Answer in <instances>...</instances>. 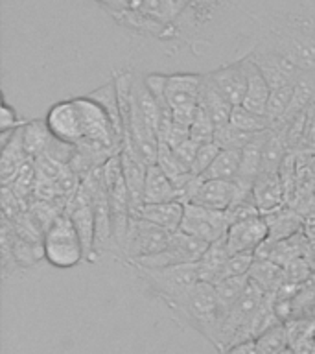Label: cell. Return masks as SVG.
I'll list each match as a JSON object with an SVG mask.
<instances>
[{"instance_id": "1", "label": "cell", "mask_w": 315, "mask_h": 354, "mask_svg": "<svg viewBox=\"0 0 315 354\" xmlns=\"http://www.w3.org/2000/svg\"><path fill=\"white\" fill-rule=\"evenodd\" d=\"M182 325H188L214 345L220 351L221 326L225 319V312L221 308L220 297L216 293L214 284L198 282L192 292L171 310Z\"/></svg>"}, {"instance_id": "2", "label": "cell", "mask_w": 315, "mask_h": 354, "mask_svg": "<svg viewBox=\"0 0 315 354\" xmlns=\"http://www.w3.org/2000/svg\"><path fill=\"white\" fill-rule=\"evenodd\" d=\"M148 292L159 297L170 310H173L192 288L201 282L198 264L171 266V268H140L133 266Z\"/></svg>"}, {"instance_id": "3", "label": "cell", "mask_w": 315, "mask_h": 354, "mask_svg": "<svg viewBox=\"0 0 315 354\" xmlns=\"http://www.w3.org/2000/svg\"><path fill=\"white\" fill-rule=\"evenodd\" d=\"M44 260L54 268L68 270L85 260V249L76 227L65 212H61L43 234Z\"/></svg>"}, {"instance_id": "4", "label": "cell", "mask_w": 315, "mask_h": 354, "mask_svg": "<svg viewBox=\"0 0 315 354\" xmlns=\"http://www.w3.org/2000/svg\"><path fill=\"white\" fill-rule=\"evenodd\" d=\"M204 74H170L166 77V100L175 124L190 127L199 111V93Z\"/></svg>"}, {"instance_id": "5", "label": "cell", "mask_w": 315, "mask_h": 354, "mask_svg": "<svg viewBox=\"0 0 315 354\" xmlns=\"http://www.w3.org/2000/svg\"><path fill=\"white\" fill-rule=\"evenodd\" d=\"M170 236L171 232H168L162 227L155 225L140 216H131L129 229H127L120 253L129 264H133V262L160 253L170 242Z\"/></svg>"}, {"instance_id": "6", "label": "cell", "mask_w": 315, "mask_h": 354, "mask_svg": "<svg viewBox=\"0 0 315 354\" xmlns=\"http://www.w3.org/2000/svg\"><path fill=\"white\" fill-rule=\"evenodd\" d=\"M209 249V243L199 240V238L187 234L182 231L171 232L170 242L160 253L148 257V259L133 262L131 266L140 268H171V266L198 264L204 251Z\"/></svg>"}, {"instance_id": "7", "label": "cell", "mask_w": 315, "mask_h": 354, "mask_svg": "<svg viewBox=\"0 0 315 354\" xmlns=\"http://www.w3.org/2000/svg\"><path fill=\"white\" fill-rule=\"evenodd\" d=\"M179 231L192 234L207 243H212L225 236L229 231V221H227L225 212L221 210H210L195 203H187Z\"/></svg>"}, {"instance_id": "8", "label": "cell", "mask_w": 315, "mask_h": 354, "mask_svg": "<svg viewBox=\"0 0 315 354\" xmlns=\"http://www.w3.org/2000/svg\"><path fill=\"white\" fill-rule=\"evenodd\" d=\"M44 120H46L50 133L57 140L74 144V146H77L83 140L82 115H79V109H77L74 98L61 100V102L52 105L44 116Z\"/></svg>"}, {"instance_id": "9", "label": "cell", "mask_w": 315, "mask_h": 354, "mask_svg": "<svg viewBox=\"0 0 315 354\" xmlns=\"http://www.w3.org/2000/svg\"><path fill=\"white\" fill-rule=\"evenodd\" d=\"M269 238V225L264 214L229 225L225 234L231 254L256 253V249Z\"/></svg>"}, {"instance_id": "10", "label": "cell", "mask_w": 315, "mask_h": 354, "mask_svg": "<svg viewBox=\"0 0 315 354\" xmlns=\"http://www.w3.org/2000/svg\"><path fill=\"white\" fill-rule=\"evenodd\" d=\"M251 59L256 63L264 77L269 83L271 91L273 88H282L295 85L298 82V77L303 76L304 72H300L297 66L293 65L292 61L284 57L282 54L275 52V50L265 48L256 50L254 54L249 55Z\"/></svg>"}, {"instance_id": "11", "label": "cell", "mask_w": 315, "mask_h": 354, "mask_svg": "<svg viewBox=\"0 0 315 354\" xmlns=\"http://www.w3.org/2000/svg\"><path fill=\"white\" fill-rule=\"evenodd\" d=\"M271 50L287 57L300 72L315 74V37L312 33L309 35L303 32L280 33Z\"/></svg>"}, {"instance_id": "12", "label": "cell", "mask_w": 315, "mask_h": 354, "mask_svg": "<svg viewBox=\"0 0 315 354\" xmlns=\"http://www.w3.org/2000/svg\"><path fill=\"white\" fill-rule=\"evenodd\" d=\"M0 148H2L0 149V183L2 187H10L19 176V171L22 170V166L30 160L24 149V142H22V127L8 135H2Z\"/></svg>"}, {"instance_id": "13", "label": "cell", "mask_w": 315, "mask_h": 354, "mask_svg": "<svg viewBox=\"0 0 315 354\" xmlns=\"http://www.w3.org/2000/svg\"><path fill=\"white\" fill-rule=\"evenodd\" d=\"M207 76L210 77V82L214 83V87L223 94V98L232 107L243 104L245 91H247V74H245L243 61H238V63H232V65L220 66V68L209 72Z\"/></svg>"}, {"instance_id": "14", "label": "cell", "mask_w": 315, "mask_h": 354, "mask_svg": "<svg viewBox=\"0 0 315 354\" xmlns=\"http://www.w3.org/2000/svg\"><path fill=\"white\" fill-rule=\"evenodd\" d=\"M120 168L126 187L129 190L133 203V214L144 205V183H146V174H148V165L144 162L138 153L131 146H122L120 149Z\"/></svg>"}, {"instance_id": "15", "label": "cell", "mask_w": 315, "mask_h": 354, "mask_svg": "<svg viewBox=\"0 0 315 354\" xmlns=\"http://www.w3.org/2000/svg\"><path fill=\"white\" fill-rule=\"evenodd\" d=\"M238 196L236 183L218 181V179H203L199 185L198 192L193 196L190 203H195L199 207L210 210H221L225 212Z\"/></svg>"}, {"instance_id": "16", "label": "cell", "mask_w": 315, "mask_h": 354, "mask_svg": "<svg viewBox=\"0 0 315 354\" xmlns=\"http://www.w3.org/2000/svg\"><path fill=\"white\" fill-rule=\"evenodd\" d=\"M242 61L243 66H245V74H247V91H245V98H243L242 105L253 113L265 115L267 102H269L271 96L269 83L251 57H245Z\"/></svg>"}, {"instance_id": "17", "label": "cell", "mask_w": 315, "mask_h": 354, "mask_svg": "<svg viewBox=\"0 0 315 354\" xmlns=\"http://www.w3.org/2000/svg\"><path fill=\"white\" fill-rule=\"evenodd\" d=\"M190 4H192V0H142L138 10H135L133 13L149 24L168 26L177 17L182 15V11Z\"/></svg>"}, {"instance_id": "18", "label": "cell", "mask_w": 315, "mask_h": 354, "mask_svg": "<svg viewBox=\"0 0 315 354\" xmlns=\"http://www.w3.org/2000/svg\"><path fill=\"white\" fill-rule=\"evenodd\" d=\"M133 216H140L144 220L162 227L168 232H175L181 229L184 203L182 201H166V203L142 205Z\"/></svg>"}, {"instance_id": "19", "label": "cell", "mask_w": 315, "mask_h": 354, "mask_svg": "<svg viewBox=\"0 0 315 354\" xmlns=\"http://www.w3.org/2000/svg\"><path fill=\"white\" fill-rule=\"evenodd\" d=\"M253 199L262 214H271L275 209H280V171H262L253 187Z\"/></svg>"}, {"instance_id": "20", "label": "cell", "mask_w": 315, "mask_h": 354, "mask_svg": "<svg viewBox=\"0 0 315 354\" xmlns=\"http://www.w3.org/2000/svg\"><path fill=\"white\" fill-rule=\"evenodd\" d=\"M199 109L209 116L216 127L225 126L231 120L232 105L223 98V94L214 87V83L210 82L207 74L201 85V93H199Z\"/></svg>"}, {"instance_id": "21", "label": "cell", "mask_w": 315, "mask_h": 354, "mask_svg": "<svg viewBox=\"0 0 315 354\" xmlns=\"http://www.w3.org/2000/svg\"><path fill=\"white\" fill-rule=\"evenodd\" d=\"M229 257H231V251H229L225 236L221 238V240L209 243V249L204 251V254L198 262L201 282L218 284L221 281V275H223V270H225Z\"/></svg>"}, {"instance_id": "22", "label": "cell", "mask_w": 315, "mask_h": 354, "mask_svg": "<svg viewBox=\"0 0 315 354\" xmlns=\"http://www.w3.org/2000/svg\"><path fill=\"white\" fill-rule=\"evenodd\" d=\"M166 201H177L175 185L160 166H148L146 183H144V205L166 203Z\"/></svg>"}, {"instance_id": "23", "label": "cell", "mask_w": 315, "mask_h": 354, "mask_svg": "<svg viewBox=\"0 0 315 354\" xmlns=\"http://www.w3.org/2000/svg\"><path fill=\"white\" fill-rule=\"evenodd\" d=\"M133 104L144 120L148 122V126L159 135L160 124H162V111H160L157 100L153 98V94L149 93L146 80L140 76L133 77Z\"/></svg>"}, {"instance_id": "24", "label": "cell", "mask_w": 315, "mask_h": 354, "mask_svg": "<svg viewBox=\"0 0 315 354\" xmlns=\"http://www.w3.org/2000/svg\"><path fill=\"white\" fill-rule=\"evenodd\" d=\"M54 140V135L50 133L44 118L28 120L22 126V142L30 159H37L48 151L50 144Z\"/></svg>"}, {"instance_id": "25", "label": "cell", "mask_w": 315, "mask_h": 354, "mask_svg": "<svg viewBox=\"0 0 315 354\" xmlns=\"http://www.w3.org/2000/svg\"><path fill=\"white\" fill-rule=\"evenodd\" d=\"M242 165V151L236 149H221L209 170L203 174V179H218V181L236 183Z\"/></svg>"}, {"instance_id": "26", "label": "cell", "mask_w": 315, "mask_h": 354, "mask_svg": "<svg viewBox=\"0 0 315 354\" xmlns=\"http://www.w3.org/2000/svg\"><path fill=\"white\" fill-rule=\"evenodd\" d=\"M249 279L254 284H258L265 293H273L282 284L284 273H282L280 266L273 260H254Z\"/></svg>"}, {"instance_id": "27", "label": "cell", "mask_w": 315, "mask_h": 354, "mask_svg": "<svg viewBox=\"0 0 315 354\" xmlns=\"http://www.w3.org/2000/svg\"><path fill=\"white\" fill-rule=\"evenodd\" d=\"M229 124H232L238 129H242L245 133H262L267 131V129H273L271 126L269 118L265 115H258V113H253V111L245 109L243 105H236V107H232L231 113V120Z\"/></svg>"}, {"instance_id": "28", "label": "cell", "mask_w": 315, "mask_h": 354, "mask_svg": "<svg viewBox=\"0 0 315 354\" xmlns=\"http://www.w3.org/2000/svg\"><path fill=\"white\" fill-rule=\"evenodd\" d=\"M249 284V277H232V279H223L218 284H214L216 293L220 297L221 308L223 312H227L236 304V301L242 297V293L245 292V288ZM225 321V319H223Z\"/></svg>"}, {"instance_id": "29", "label": "cell", "mask_w": 315, "mask_h": 354, "mask_svg": "<svg viewBox=\"0 0 315 354\" xmlns=\"http://www.w3.org/2000/svg\"><path fill=\"white\" fill-rule=\"evenodd\" d=\"M254 342H256L260 354H280L282 351H286L289 347V336H287L286 326L282 323L267 328Z\"/></svg>"}, {"instance_id": "30", "label": "cell", "mask_w": 315, "mask_h": 354, "mask_svg": "<svg viewBox=\"0 0 315 354\" xmlns=\"http://www.w3.org/2000/svg\"><path fill=\"white\" fill-rule=\"evenodd\" d=\"M256 135H258V133H256ZM256 135L242 131V129H238V127H234L232 124H225V126L216 127L214 142L218 144V148L220 149H236V151H242Z\"/></svg>"}, {"instance_id": "31", "label": "cell", "mask_w": 315, "mask_h": 354, "mask_svg": "<svg viewBox=\"0 0 315 354\" xmlns=\"http://www.w3.org/2000/svg\"><path fill=\"white\" fill-rule=\"evenodd\" d=\"M293 93H295V85H289V87L282 88H273V91H271L265 116L269 118L271 126L273 127L284 120V116H286L287 109H289V105H292Z\"/></svg>"}, {"instance_id": "32", "label": "cell", "mask_w": 315, "mask_h": 354, "mask_svg": "<svg viewBox=\"0 0 315 354\" xmlns=\"http://www.w3.org/2000/svg\"><path fill=\"white\" fill-rule=\"evenodd\" d=\"M155 165L160 166L162 171L170 177L171 181L177 179V177L184 176V174H190V171H187L182 168L181 162L177 160L175 153H173V148L166 142L159 144V155H157V162H155Z\"/></svg>"}, {"instance_id": "33", "label": "cell", "mask_w": 315, "mask_h": 354, "mask_svg": "<svg viewBox=\"0 0 315 354\" xmlns=\"http://www.w3.org/2000/svg\"><path fill=\"white\" fill-rule=\"evenodd\" d=\"M254 260H256L254 253L231 254L229 260H227L225 270H223V275H221V281H223V279H232V277H249V273L253 270Z\"/></svg>"}, {"instance_id": "34", "label": "cell", "mask_w": 315, "mask_h": 354, "mask_svg": "<svg viewBox=\"0 0 315 354\" xmlns=\"http://www.w3.org/2000/svg\"><path fill=\"white\" fill-rule=\"evenodd\" d=\"M216 126L212 124L209 116L204 115L203 111L199 109L198 115H195V120L192 122L190 126V140H193L195 144H209L214 140Z\"/></svg>"}, {"instance_id": "35", "label": "cell", "mask_w": 315, "mask_h": 354, "mask_svg": "<svg viewBox=\"0 0 315 354\" xmlns=\"http://www.w3.org/2000/svg\"><path fill=\"white\" fill-rule=\"evenodd\" d=\"M220 151L221 149L218 148V144H216L214 140L209 144H201L198 149V153H195V159H193L192 174L203 177V174L212 166V162H214L216 157L220 155Z\"/></svg>"}, {"instance_id": "36", "label": "cell", "mask_w": 315, "mask_h": 354, "mask_svg": "<svg viewBox=\"0 0 315 354\" xmlns=\"http://www.w3.org/2000/svg\"><path fill=\"white\" fill-rule=\"evenodd\" d=\"M26 122L22 120L15 107H11L6 100H2V109H0V135H8V133L15 131L22 127Z\"/></svg>"}, {"instance_id": "37", "label": "cell", "mask_w": 315, "mask_h": 354, "mask_svg": "<svg viewBox=\"0 0 315 354\" xmlns=\"http://www.w3.org/2000/svg\"><path fill=\"white\" fill-rule=\"evenodd\" d=\"M198 149L199 144H195L193 140H190V138L173 148V153H175L177 160H179L182 168L187 171H190V174H192V165L193 159H195V153H198Z\"/></svg>"}, {"instance_id": "38", "label": "cell", "mask_w": 315, "mask_h": 354, "mask_svg": "<svg viewBox=\"0 0 315 354\" xmlns=\"http://www.w3.org/2000/svg\"><path fill=\"white\" fill-rule=\"evenodd\" d=\"M225 354H260L258 347H256V342L254 339H249V342H242L232 345L225 351Z\"/></svg>"}, {"instance_id": "39", "label": "cell", "mask_w": 315, "mask_h": 354, "mask_svg": "<svg viewBox=\"0 0 315 354\" xmlns=\"http://www.w3.org/2000/svg\"><path fill=\"white\" fill-rule=\"evenodd\" d=\"M98 2L99 4H104L105 8H109V10L120 13V15H124V13L129 11V6H127L126 0H98Z\"/></svg>"}, {"instance_id": "40", "label": "cell", "mask_w": 315, "mask_h": 354, "mask_svg": "<svg viewBox=\"0 0 315 354\" xmlns=\"http://www.w3.org/2000/svg\"><path fill=\"white\" fill-rule=\"evenodd\" d=\"M308 264L309 268H315V248H308Z\"/></svg>"}]
</instances>
